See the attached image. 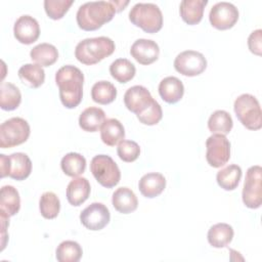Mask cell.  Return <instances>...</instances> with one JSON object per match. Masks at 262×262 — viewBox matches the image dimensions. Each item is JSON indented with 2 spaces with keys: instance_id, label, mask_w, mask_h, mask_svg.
I'll return each mask as SVG.
<instances>
[{
  "instance_id": "1",
  "label": "cell",
  "mask_w": 262,
  "mask_h": 262,
  "mask_svg": "<svg viewBox=\"0 0 262 262\" xmlns=\"http://www.w3.org/2000/svg\"><path fill=\"white\" fill-rule=\"evenodd\" d=\"M129 1H89L82 4L77 11L76 19L84 31H95L113 19L117 11H121Z\"/></svg>"
},
{
  "instance_id": "2",
  "label": "cell",
  "mask_w": 262,
  "mask_h": 262,
  "mask_svg": "<svg viewBox=\"0 0 262 262\" xmlns=\"http://www.w3.org/2000/svg\"><path fill=\"white\" fill-rule=\"evenodd\" d=\"M55 82L59 89L61 103L68 108L76 107L83 97L84 75L82 71L75 66H63L55 73Z\"/></svg>"
},
{
  "instance_id": "3",
  "label": "cell",
  "mask_w": 262,
  "mask_h": 262,
  "mask_svg": "<svg viewBox=\"0 0 262 262\" xmlns=\"http://www.w3.org/2000/svg\"><path fill=\"white\" fill-rule=\"evenodd\" d=\"M115 42L105 36L86 38L80 41L75 48L76 58L87 66L95 64L110 56L115 51Z\"/></svg>"
},
{
  "instance_id": "4",
  "label": "cell",
  "mask_w": 262,
  "mask_h": 262,
  "mask_svg": "<svg viewBox=\"0 0 262 262\" xmlns=\"http://www.w3.org/2000/svg\"><path fill=\"white\" fill-rule=\"evenodd\" d=\"M129 19L146 33H157L163 27V14L158 5L150 2L136 3L129 11Z\"/></svg>"
},
{
  "instance_id": "5",
  "label": "cell",
  "mask_w": 262,
  "mask_h": 262,
  "mask_svg": "<svg viewBox=\"0 0 262 262\" xmlns=\"http://www.w3.org/2000/svg\"><path fill=\"white\" fill-rule=\"evenodd\" d=\"M234 113L239 122L250 130H259L262 127V113L258 99L249 93L237 96L233 104Z\"/></svg>"
},
{
  "instance_id": "6",
  "label": "cell",
  "mask_w": 262,
  "mask_h": 262,
  "mask_svg": "<svg viewBox=\"0 0 262 262\" xmlns=\"http://www.w3.org/2000/svg\"><path fill=\"white\" fill-rule=\"evenodd\" d=\"M29 123L19 117L4 121L0 126V147L9 148L26 142L30 136Z\"/></svg>"
},
{
  "instance_id": "7",
  "label": "cell",
  "mask_w": 262,
  "mask_h": 262,
  "mask_svg": "<svg viewBox=\"0 0 262 262\" xmlns=\"http://www.w3.org/2000/svg\"><path fill=\"white\" fill-rule=\"evenodd\" d=\"M90 171L97 182L111 188L117 185L121 178V172L116 162L107 155H97L90 163Z\"/></svg>"
},
{
  "instance_id": "8",
  "label": "cell",
  "mask_w": 262,
  "mask_h": 262,
  "mask_svg": "<svg viewBox=\"0 0 262 262\" xmlns=\"http://www.w3.org/2000/svg\"><path fill=\"white\" fill-rule=\"evenodd\" d=\"M1 177L9 176L15 180H25L32 171V162L24 152H13L10 156L0 155Z\"/></svg>"
},
{
  "instance_id": "9",
  "label": "cell",
  "mask_w": 262,
  "mask_h": 262,
  "mask_svg": "<svg viewBox=\"0 0 262 262\" xmlns=\"http://www.w3.org/2000/svg\"><path fill=\"white\" fill-rule=\"evenodd\" d=\"M262 168L259 165L247 170L243 187V202L250 209H257L262 203Z\"/></svg>"
},
{
  "instance_id": "10",
  "label": "cell",
  "mask_w": 262,
  "mask_h": 262,
  "mask_svg": "<svg viewBox=\"0 0 262 262\" xmlns=\"http://www.w3.org/2000/svg\"><path fill=\"white\" fill-rule=\"evenodd\" d=\"M206 160L213 168L224 166L230 158V142L222 134H213L206 140Z\"/></svg>"
},
{
  "instance_id": "11",
  "label": "cell",
  "mask_w": 262,
  "mask_h": 262,
  "mask_svg": "<svg viewBox=\"0 0 262 262\" xmlns=\"http://www.w3.org/2000/svg\"><path fill=\"white\" fill-rule=\"evenodd\" d=\"M175 70L183 76L194 77L202 74L207 68V59L199 51L185 50L174 59Z\"/></svg>"
},
{
  "instance_id": "12",
  "label": "cell",
  "mask_w": 262,
  "mask_h": 262,
  "mask_svg": "<svg viewBox=\"0 0 262 262\" xmlns=\"http://www.w3.org/2000/svg\"><path fill=\"white\" fill-rule=\"evenodd\" d=\"M211 25L218 30L232 28L238 19V10L230 2L221 1L214 4L209 12Z\"/></svg>"
},
{
  "instance_id": "13",
  "label": "cell",
  "mask_w": 262,
  "mask_h": 262,
  "mask_svg": "<svg viewBox=\"0 0 262 262\" xmlns=\"http://www.w3.org/2000/svg\"><path fill=\"white\" fill-rule=\"evenodd\" d=\"M111 219V214L102 203H92L80 214L81 223L89 230H100L105 227Z\"/></svg>"
},
{
  "instance_id": "14",
  "label": "cell",
  "mask_w": 262,
  "mask_h": 262,
  "mask_svg": "<svg viewBox=\"0 0 262 262\" xmlns=\"http://www.w3.org/2000/svg\"><path fill=\"white\" fill-rule=\"evenodd\" d=\"M13 34L18 42L27 45L32 44L40 36L39 23L29 14L20 15L14 23Z\"/></svg>"
},
{
  "instance_id": "15",
  "label": "cell",
  "mask_w": 262,
  "mask_h": 262,
  "mask_svg": "<svg viewBox=\"0 0 262 262\" xmlns=\"http://www.w3.org/2000/svg\"><path fill=\"white\" fill-rule=\"evenodd\" d=\"M154 100L150 92L141 85H135L128 88L124 94V103L126 107L136 115L144 112Z\"/></svg>"
},
{
  "instance_id": "16",
  "label": "cell",
  "mask_w": 262,
  "mask_h": 262,
  "mask_svg": "<svg viewBox=\"0 0 262 262\" xmlns=\"http://www.w3.org/2000/svg\"><path fill=\"white\" fill-rule=\"evenodd\" d=\"M130 54L141 64H150L156 61L160 54L159 45L150 39H137L131 46Z\"/></svg>"
},
{
  "instance_id": "17",
  "label": "cell",
  "mask_w": 262,
  "mask_h": 262,
  "mask_svg": "<svg viewBox=\"0 0 262 262\" xmlns=\"http://www.w3.org/2000/svg\"><path fill=\"white\" fill-rule=\"evenodd\" d=\"M165 187L166 178L163 174L158 172H150L144 174L138 182L139 191L143 196L148 199H152L161 194Z\"/></svg>"
},
{
  "instance_id": "18",
  "label": "cell",
  "mask_w": 262,
  "mask_h": 262,
  "mask_svg": "<svg viewBox=\"0 0 262 262\" xmlns=\"http://www.w3.org/2000/svg\"><path fill=\"white\" fill-rule=\"evenodd\" d=\"M20 208V198L17 189L12 185H4L0 192V215L9 219Z\"/></svg>"
},
{
  "instance_id": "19",
  "label": "cell",
  "mask_w": 262,
  "mask_h": 262,
  "mask_svg": "<svg viewBox=\"0 0 262 262\" xmlns=\"http://www.w3.org/2000/svg\"><path fill=\"white\" fill-rule=\"evenodd\" d=\"M112 203L114 208L122 213L129 214L137 209L138 201L134 191L126 186L117 188L112 196Z\"/></svg>"
},
{
  "instance_id": "20",
  "label": "cell",
  "mask_w": 262,
  "mask_h": 262,
  "mask_svg": "<svg viewBox=\"0 0 262 262\" xmlns=\"http://www.w3.org/2000/svg\"><path fill=\"white\" fill-rule=\"evenodd\" d=\"M184 93L182 82L174 76L164 78L159 84V94L168 103L178 102Z\"/></svg>"
},
{
  "instance_id": "21",
  "label": "cell",
  "mask_w": 262,
  "mask_h": 262,
  "mask_svg": "<svg viewBox=\"0 0 262 262\" xmlns=\"http://www.w3.org/2000/svg\"><path fill=\"white\" fill-rule=\"evenodd\" d=\"M90 183L85 177H76L68 184L67 199L73 206L82 205L90 194Z\"/></svg>"
},
{
  "instance_id": "22",
  "label": "cell",
  "mask_w": 262,
  "mask_h": 262,
  "mask_svg": "<svg viewBox=\"0 0 262 262\" xmlns=\"http://www.w3.org/2000/svg\"><path fill=\"white\" fill-rule=\"evenodd\" d=\"M105 121V113L100 107L90 106L85 108L79 117V126L87 132L98 131Z\"/></svg>"
},
{
  "instance_id": "23",
  "label": "cell",
  "mask_w": 262,
  "mask_h": 262,
  "mask_svg": "<svg viewBox=\"0 0 262 262\" xmlns=\"http://www.w3.org/2000/svg\"><path fill=\"white\" fill-rule=\"evenodd\" d=\"M207 0H182L179 12L182 19L188 25H195L201 21Z\"/></svg>"
},
{
  "instance_id": "24",
  "label": "cell",
  "mask_w": 262,
  "mask_h": 262,
  "mask_svg": "<svg viewBox=\"0 0 262 262\" xmlns=\"http://www.w3.org/2000/svg\"><path fill=\"white\" fill-rule=\"evenodd\" d=\"M100 137L102 142L106 145L115 146L125 137L124 126L117 119H107L100 128Z\"/></svg>"
},
{
  "instance_id": "25",
  "label": "cell",
  "mask_w": 262,
  "mask_h": 262,
  "mask_svg": "<svg viewBox=\"0 0 262 262\" xmlns=\"http://www.w3.org/2000/svg\"><path fill=\"white\" fill-rule=\"evenodd\" d=\"M233 228L227 223H217L210 227L207 237L214 248H224L232 241Z\"/></svg>"
},
{
  "instance_id": "26",
  "label": "cell",
  "mask_w": 262,
  "mask_h": 262,
  "mask_svg": "<svg viewBox=\"0 0 262 262\" xmlns=\"http://www.w3.org/2000/svg\"><path fill=\"white\" fill-rule=\"evenodd\" d=\"M18 78L30 88L40 87L45 80L43 68L37 63H26L18 70Z\"/></svg>"
},
{
  "instance_id": "27",
  "label": "cell",
  "mask_w": 262,
  "mask_h": 262,
  "mask_svg": "<svg viewBox=\"0 0 262 262\" xmlns=\"http://www.w3.org/2000/svg\"><path fill=\"white\" fill-rule=\"evenodd\" d=\"M30 56L37 64L41 67H49L57 60L58 51L52 44L40 43L32 48Z\"/></svg>"
},
{
  "instance_id": "28",
  "label": "cell",
  "mask_w": 262,
  "mask_h": 262,
  "mask_svg": "<svg viewBox=\"0 0 262 262\" xmlns=\"http://www.w3.org/2000/svg\"><path fill=\"white\" fill-rule=\"evenodd\" d=\"M21 101L19 89L12 83L2 82L0 86V106L4 111H13Z\"/></svg>"
},
{
  "instance_id": "29",
  "label": "cell",
  "mask_w": 262,
  "mask_h": 262,
  "mask_svg": "<svg viewBox=\"0 0 262 262\" xmlns=\"http://www.w3.org/2000/svg\"><path fill=\"white\" fill-rule=\"evenodd\" d=\"M242 169L238 165H229L220 171L216 175V180L219 186L225 190H233L237 187L242 178Z\"/></svg>"
},
{
  "instance_id": "30",
  "label": "cell",
  "mask_w": 262,
  "mask_h": 262,
  "mask_svg": "<svg viewBox=\"0 0 262 262\" xmlns=\"http://www.w3.org/2000/svg\"><path fill=\"white\" fill-rule=\"evenodd\" d=\"M233 122L229 113L223 110L215 111L208 120V128L213 134L226 135L232 129Z\"/></svg>"
},
{
  "instance_id": "31",
  "label": "cell",
  "mask_w": 262,
  "mask_h": 262,
  "mask_svg": "<svg viewBox=\"0 0 262 262\" xmlns=\"http://www.w3.org/2000/svg\"><path fill=\"white\" fill-rule=\"evenodd\" d=\"M60 167L66 175L78 177L86 169V160L78 152H69L62 157Z\"/></svg>"
},
{
  "instance_id": "32",
  "label": "cell",
  "mask_w": 262,
  "mask_h": 262,
  "mask_svg": "<svg viewBox=\"0 0 262 262\" xmlns=\"http://www.w3.org/2000/svg\"><path fill=\"white\" fill-rule=\"evenodd\" d=\"M112 77L120 83H127L135 76V66L127 58H118L110 66Z\"/></svg>"
},
{
  "instance_id": "33",
  "label": "cell",
  "mask_w": 262,
  "mask_h": 262,
  "mask_svg": "<svg viewBox=\"0 0 262 262\" xmlns=\"http://www.w3.org/2000/svg\"><path fill=\"white\" fill-rule=\"evenodd\" d=\"M116 96L117 89L108 81H98L91 88V97L93 101L99 104H108L115 100Z\"/></svg>"
},
{
  "instance_id": "34",
  "label": "cell",
  "mask_w": 262,
  "mask_h": 262,
  "mask_svg": "<svg viewBox=\"0 0 262 262\" xmlns=\"http://www.w3.org/2000/svg\"><path fill=\"white\" fill-rule=\"evenodd\" d=\"M82 254L81 246L74 241L61 242L55 251V257L59 262H78Z\"/></svg>"
},
{
  "instance_id": "35",
  "label": "cell",
  "mask_w": 262,
  "mask_h": 262,
  "mask_svg": "<svg viewBox=\"0 0 262 262\" xmlns=\"http://www.w3.org/2000/svg\"><path fill=\"white\" fill-rule=\"evenodd\" d=\"M39 209L41 215L46 219H54L60 210V201L52 191H45L40 196Z\"/></svg>"
},
{
  "instance_id": "36",
  "label": "cell",
  "mask_w": 262,
  "mask_h": 262,
  "mask_svg": "<svg viewBox=\"0 0 262 262\" xmlns=\"http://www.w3.org/2000/svg\"><path fill=\"white\" fill-rule=\"evenodd\" d=\"M74 3L73 0H45L44 9L52 19L61 18Z\"/></svg>"
},
{
  "instance_id": "37",
  "label": "cell",
  "mask_w": 262,
  "mask_h": 262,
  "mask_svg": "<svg viewBox=\"0 0 262 262\" xmlns=\"http://www.w3.org/2000/svg\"><path fill=\"white\" fill-rule=\"evenodd\" d=\"M117 152L119 158L127 163L134 162L140 155V147L137 142L133 140L123 139L118 143Z\"/></svg>"
},
{
  "instance_id": "38",
  "label": "cell",
  "mask_w": 262,
  "mask_h": 262,
  "mask_svg": "<svg viewBox=\"0 0 262 262\" xmlns=\"http://www.w3.org/2000/svg\"><path fill=\"white\" fill-rule=\"evenodd\" d=\"M136 116L140 123H142L144 125L151 126V125L158 124L161 121V119L163 117V111H162V107L159 104V102L157 100H154L151 102V104L144 112H142L141 114H138Z\"/></svg>"
},
{
  "instance_id": "39",
  "label": "cell",
  "mask_w": 262,
  "mask_h": 262,
  "mask_svg": "<svg viewBox=\"0 0 262 262\" xmlns=\"http://www.w3.org/2000/svg\"><path fill=\"white\" fill-rule=\"evenodd\" d=\"M248 46L252 53L261 55L262 51V31L261 29L253 31L248 38Z\"/></svg>"
}]
</instances>
